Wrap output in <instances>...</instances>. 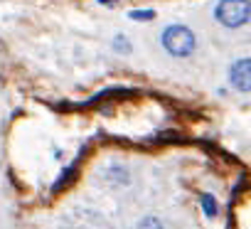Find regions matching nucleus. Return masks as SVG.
<instances>
[{"label":"nucleus","instance_id":"obj_1","mask_svg":"<svg viewBox=\"0 0 251 229\" xmlns=\"http://www.w3.org/2000/svg\"><path fill=\"white\" fill-rule=\"evenodd\" d=\"M163 47L173 57H190L197 47V40H195V32L187 30L185 25H170L163 32Z\"/></svg>","mask_w":251,"mask_h":229},{"label":"nucleus","instance_id":"obj_2","mask_svg":"<svg viewBox=\"0 0 251 229\" xmlns=\"http://www.w3.org/2000/svg\"><path fill=\"white\" fill-rule=\"evenodd\" d=\"M214 15L224 27H241L251 20V0H219Z\"/></svg>","mask_w":251,"mask_h":229},{"label":"nucleus","instance_id":"obj_3","mask_svg":"<svg viewBox=\"0 0 251 229\" xmlns=\"http://www.w3.org/2000/svg\"><path fill=\"white\" fill-rule=\"evenodd\" d=\"M229 81L234 89L239 91H251V59L244 57V59H236L231 67H229Z\"/></svg>","mask_w":251,"mask_h":229},{"label":"nucleus","instance_id":"obj_4","mask_svg":"<svg viewBox=\"0 0 251 229\" xmlns=\"http://www.w3.org/2000/svg\"><path fill=\"white\" fill-rule=\"evenodd\" d=\"M128 18H131V20H136V23H148V20H153V18H155V10H131V13H128Z\"/></svg>","mask_w":251,"mask_h":229},{"label":"nucleus","instance_id":"obj_5","mask_svg":"<svg viewBox=\"0 0 251 229\" xmlns=\"http://www.w3.org/2000/svg\"><path fill=\"white\" fill-rule=\"evenodd\" d=\"M72 178H76V168H74V165H72V168H67V170L62 173V178L54 182V187H52V190H54V192H57V190H62V187H64V185H67Z\"/></svg>","mask_w":251,"mask_h":229},{"label":"nucleus","instance_id":"obj_6","mask_svg":"<svg viewBox=\"0 0 251 229\" xmlns=\"http://www.w3.org/2000/svg\"><path fill=\"white\" fill-rule=\"evenodd\" d=\"M202 209H204L207 217H214L217 214V202H214L212 195H202Z\"/></svg>","mask_w":251,"mask_h":229},{"label":"nucleus","instance_id":"obj_7","mask_svg":"<svg viewBox=\"0 0 251 229\" xmlns=\"http://www.w3.org/2000/svg\"><path fill=\"white\" fill-rule=\"evenodd\" d=\"M113 50H118V52H128L131 45H128V40H126L123 35H118V37L113 40Z\"/></svg>","mask_w":251,"mask_h":229},{"label":"nucleus","instance_id":"obj_8","mask_svg":"<svg viewBox=\"0 0 251 229\" xmlns=\"http://www.w3.org/2000/svg\"><path fill=\"white\" fill-rule=\"evenodd\" d=\"M138 229H163V224H160L158 219L148 217V219H143V222H141V227H138Z\"/></svg>","mask_w":251,"mask_h":229},{"label":"nucleus","instance_id":"obj_9","mask_svg":"<svg viewBox=\"0 0 251 229\" xmlns=\"http://www.w3.org/2000/svg\"><path fill=\"white\" fill-rule=\"evenodd\" d=\"M99 3H101V5H108V3H113V0H99Z\"/></svg>","mask_w":251,"mask_h":229}]
</instances>
